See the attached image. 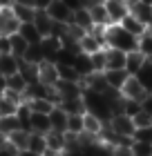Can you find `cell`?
<instances>
[{
	"mask_svg": "<svg viewBox=\"0 0 152 156\" xmlns=\"http://www.w3.org/2000/svg\"><path fill=\"white\" fill-rule=\"evenodd\" d=\"M125 2H128V7H130V5H134V2H139V0H125Z\"/></svg>",
	"mask_w": 152,
	"mask_h": 156,
	"instance_id": "obj_51",
	"label": "cell"
},
{
	"mask_svg": "<svg viewBox=\"0 0 152 156\" xmlns=\"http://www.w3.org/2000/svg\"><path fill=\"white\" fill-rule=\"evenodd\" d=\"M72 25L81 27L83 31H90V29H92L94 25H92V16H90V9H87V7H81V9H76V11H74Z\"/></svg>",
	"mask_w": 152,
	"mask_h": 156,
	"instance_id": "obj_24",
	"label": "cell"
},
{
	"mask_svg": "<svg viewBox=\"0 0 152 156\" xmlns=\"http://www.w3.org/2000/svg\"><path fill=\"white\" fill-rule=\"evenodd\" d=\"M90 60H92V67H94V72H96V74H103V72H105V49L92 54Z\"/></svg>",
	"mask_w": 152,
	"mask_h": 156,
	"instance_id": "obj_39",
	"label": "cell"
},
{
	"mask_svg": "<svg viewBox=\"0 0 152 156\" xmlns=\"http://www.w3.org/2000/svg\"><path fill=\"white\" fill-rule=\"evenodd\" d=\"M90 16H92V25L94 27H110V16L105 11V5H96V7H90Z\"/></svg>",
	"mask_w": 152,
	"mask_h": 156,
	"instance_id": "obj_23",
	"label": "cell"
},
{
	"mask_svg": "<svg viewBox=\"0 0 152 156\" xmlns=\"http://www.w3.org/2000/svg\"><path fill=\"white\" fill-rule=\"evenodd\" d=\"M132 154L134 156H152V145L141 143V140H132Z\"/></svg>",
	"mask_w": 152,
	"mask_h": 156,
	"instance_id": "obj_40",
	"label": "cell"
},
{
	"mask_svg": "<svg viewBox=\"0 0 152 156\" xmlns=\"http://www.w3.org/2000/svg\"><path fill=\"white\" fill-rule=\"evenodd\" d=\"M13 5H20V7H34V9H38L36 7V0H13ZM11 5V7H13Z\"/></svg>",
	"mask_w": 152,
	"mask_h": 156,
	"instance_id": "obj_48",
	"label": "cell"
},
{
	"mask_svg": "<svg viewBox=\"0 0 152 156\" xmlns=\"http://www.w3.org/2000/svg\"><path fill=\"white\" fill-rule=\"evenodd\" d=\"M112 156H134L132 154V145H117V147H112Z\"/></svg>",
	"mask_w": 152,
	"mask_h": 156,
	"instance_id": "obj_43",
	"label": "cell"
},
{
	"mask_svg": "<svg viewBox=\"0 0 152 156\" xmlns=\"http://www.w3.org/2000/svg\"><path fill=\"white\" fill-rule=\"evenodd\" d=\"M45 11H47V16L52 18V23H56V25H72V18H74V11H72L63 0H49Z\"/></svg>",
	"mask_w": 152,
	"mask_h": 156,
	"instance_id": "obj_2",
	"label": "cell"
},
{
	"mask_svg": "<svg viewBox=\"0 0 152 156\" xmlns=\"http://www.w3.org/2000/svg\"><path fill=\"white\" fill-rule=\"evenodd\" d=\"M105 47L110 49H119L123 54H130V51H136L139 49V38L128 34L121 25H110L105 29Z\"/></svg>",
	"mask_w": 152,
	"mask_h": 156,
	"instance_id": "obj_1",
	"label": "cell"
},
{
	"mask_svg": "<svg viewBox=\"0 0 152 156\" xmlns=\"http://www.w3.org/2000/svg\"><path fill=\"white\" fill-rule=\"evenodd\" d=\"M103 78H105V83H107V87H110V89L121 91V87L125 85V80L130 78V74L125 72V69H105Z\"/></svg>",
	"mask_w": 152,
	"mask_h": 156,
	"instance_id": "obj_8",
	"label": "cell"
},
{
	"mask_svg": "<svg viewBox=\"0 0 152 156\" xmlns=\"http://www.w3.org/2000/svg\"><path fill=\"white\" fill-rule=\"evenodd\" d=\"M27 49H29V42L20 36V34H13V36H9V54H13L16 58H23Z\"/></svg>",
	"mask_w": 152,
	"mask_h": 156,
	"instance_id": "obj_25",
	"label": "cell"
},
{
	"mask_svg": "<svg viewBox=\"0 0 152 156\" xmlns=\"http://www.w3.org/2000/svg\"><path fill=\"white\" fill-rule=\"evenodd\" d=\"M58 107H63L67 116H72V114H85V103H83V98H72V101H63V103H58Z\"/></svg>",
	"mask_w": 152,
	"mask_h": 156,
	"instance_id": "obj_31",
	"label": "cell"
},
{
	"mask_svg": "<svg viewBox=\"0 0 152 156\" xmlns=\"http://www.w3.org/2000/svg\"><path fill=\"white\" fill-rule=\"evenodd\" d=\"M0 54H9V38L0 36Z\"/></svg>",
	"mask_w": 152,
	"mask_h": 156,
	"instance_id": "obj_47",
	"label": "cell"
},
{
	"mask_svg": "<svg viewBox=\"0 0 152 156\" xmlns=\"http://www.w3.org/2000/svg\"><path fill=\"white\" fill-rule=\"evenodd\" d=\"M130 13H132L136 20H141L146 27L152 25V5L143 2V0H139V2H134V5H130Z\"/></svg>",
	"mask_w": 152,
	"mask_h": 156,
	"instance_id": "obj_12",
	"label": "cell"
},
{
	"mask_svg": "<svg viewBox=\"0 0 152 156\" xmlns=\"http://www.w3.org/2000/svg\"><path fill=\"white\" fill-rule=\"evenodd\" d=\"M7 143H9V145H11L18 154L27 152V143H29V132H27V129H16V132H11L9 136H7Z\"/></svg>",
	"mask_w": 152,
	"mask_h": 156,
	"instance_id": "obj_14",
	"label": "cell"
},
{
	"mask_svg": "<svg viewBox=\"0 0 152 156\" xmlns=\"http://www.w3.org/2000/svg\"><path fill=\"white\" fill-rule=\"evenodd\" d=\"M11 9H13V13H16V18L20 20V25H23V23H32V20H34V13H36L34 7H20V5H13Z\"/></svg>",
	"mask_w": 152,
	"mask_h": 156,
	"instance_id": "obj_37",
	"label": "cell"
},
{
	"mask_svg": "<svg viewBox=\"0 0 152 156\" xmlns=\"http://www.w3.org/2000/svg\"><path fill=\"white\" fill-rule=\"evenodd\" d=\"M105 11H107V16H110V23L119 25L130 13V7H128L125 0H105Z\"/></svg>",
	"mask_w": 152,
	"mask_h": 156,
	"instance_id": "obj_7",
	"label": "cell"
},
{
	"mask_svg": "<svg viewBox=\"0 0 152 156\" xmlns=\"http://www.w3.org/2000/svg\"><path fill=\"white\" fill-rule=\"evenodd\" d=\"M34 27L38 29V34L43 38H47L49 34H52V27H54V23H52V18L47 16V11L45 9H36V13H34Z\"/></svg>",
	"mask_w": 152,
	"mask_h": 156,
	"instance_id": "obj_11",
	"label": "cell"
},
{
	"mask_svg": "<svg viewBox=\"0 0 152 156\" xmlns=\"http://www.w3.org/2000/svg\"><path fill=\"white\" fill-rule=\"evenodd\" d=\"M49 127L54 132H67V114H65L63 107H56L49 112Z\"/></svg>",
	"mask_w": 152,
	"mask_h": 156,
	"instance_id": "obj_19",
	"label": "cell"
},
{
	"mask_svg": "<svg viewBox=\"0 0 152 156\" xmlns=\"http://www.w3.org/2000/svg\"><path fill=\"white\" fill-rule=\"evenodd\" d=\"M78 49H81L83 54H87V56H92V54H96V51H101V49H105V45L101 42L94 34H85V36L81 38V42H78Z\"/></svg>",
	"mask_w": 152,
	"mask_h": 156,
	"instance_id": "obj_17",
	"label": "cell"
},
{
	"mask_svg": "<svg viewBox=\"0 0 152 156\" xmlns=\"http://www.w3.org/2000/svg\"><path fill=\"white\" fill-rule=\"evenodd\" d=\"M119 25H121V27H123V29H125L128 34H132V36H136V38H141L143 34L148 31V27L143 25L141 20H136V18L132 16V13H128V16L123 18V20H121Z\"/></svg>",
	"mask_w": 152,
	"mask_h": 156,
	"instance_id": "obj_18",
	"label": "cell"
},
{
	"mask_svg": "<svg viewBox=\"0 0 152 156\" xmlns=\"http://www.w3.org/2000/svg\"><path fill=\"white\" fill-rule=\"evenodd\" d=\"M136 78H139V83L143 85V89H146L148 94H152V65H148V60H146V65L139 69Z\"/></svg>",
	"mask_w": 152,
	"mask_h": 156,
	"instance_id": "obj_34",
	"label": "cell"
},
{
	"mask_svg": "<svg viewBox=\"0 0 152 156\" xmlns=\"http://www.w3.org/2000/svg\"><path fill=\"white\" fill-rule=\"evenodd\" d=\"M125 56L119 49L105 47V69H125Z\"/></svg>",
	"mask_w": 152,
	"mask_h": 156,
	"instance_id": "obj_16",
	"label": "cell"
},
{
	"mask_svg": "<svg viewBox=\"0 0 152 156\" xmlns=\"http://www.w3.org/2000/svg\"><path fill=\"white\" fill-rule=\"evenodd\" d=\"M16 129H23V125H20V120L16 116H2L0 118V132L5 134V136H9L11 132Z\"/></svg>",
	"mask_w": 152,
	"mask_h": 156,
	"instance_id": "obj_35",
	"label": "cell"
},
{
	"mask_svg": "<svg viewBox=\"0 0 152 156\" xmlns=\"http://www.w3.org/2000/svg\"><path fill=\"white\" fill-rule=\"evenodd\" d=\"M63 2L67 5L72 11H76V9H81V7H85V0H63Z\"/></svg>",
	"mask_w": 152,
	"mask_h": 156,
	"instance_id": "obj_45",
	"label": "cell"
},
{
	"mask_svg": "<svg viewBox=\"0 0 152 156\" xmlns=\"http://www.w3.org/2000/svg\"><path fill=\"white\" fill-rule=\"evenodd\" d=\"M0 156H20L16 150H13V147L9 145V143H5L2 147H0Z\"/></svg>",
	"mask_w": 152,
	"mask_h": 156,
	"instance_id": "obj_44",
	"label": "cell"
},
{
	"mask_svg": "<svg viewBox=\"0 0 152 156\" xmlns=\"http://www.w3.org/2000/svg\"><path fill=\"white\" fill-rule=\"evenodd\" d=\"M141 109H143V112H148V114L152 116V94H148L146 98H143V103H141Z\"/></svg>",
	"mask_w": 152,
	"mask_h": 156,
	"instance_id": "obj_46",
	"label": "cell"
},
{
	"mask_svg": "<svg viewBox=\"0 0 152 156\" xmlns=\"http://www.w3.org/2000/svg\"><path fill=\"white\" fill-rule=\"evenodd\" d=\"M132 120H134V127H136V129H141V127H150V125H152V116L148 114V112H143V109H141Z\"/></svg>",
	"mask_w": 152,
	"mask_h": 156,
	"instance_id": "obj_42",
	"label": "cell"
},
{
	"mask_svg": "<svg viewBox=\"0 0 152 156\" xmlns=\"http://www.w3.org/2000/svg\"><path fill=\"white\" fill-rule=\"evenodd\" d=\"M148 96V91L143 89V85L139 83L136 76H130L125 85L121 87V98L123 101H134V103H143V98Z\"/></svg>",
	"mask_w": 152,
	"mask_h": 156,
	"instance_id": "obj_4",
	"label": "cell"
},
{
	"mask_svg": "<svg viewBox=\"0 0 152 156\" xmlns=\"http://www.w3.org/2000/svg\"><path fill=\"white\" fill-rule=\"evenodd\" d=\"M143 2H148V5H152V0H143Z\"/></svg>",
	"mask_w": 152,
	"mask_h": 156,
	"instance_id": "obj_53",
	"label": "cell"
},
{
	"mask_svg": "<svg viewBox=\"0 0 152 156\" xmlns=\"http://www.w3.org/2000/svg\"><path fill=\"white\" fill-rule=\"evenodd\" d=\"M72 67H74L76 74L81 76V80H83V78H87V76H92V74H96V72H94V67H92L90 56L83 54V51H78V54L74 56V62H72Z\"/></svg>",
	"mask_w": 152,
	"mask_h": 156,
	"instance_id": "obj_10",
	"label": "cell"
},
{
	"mask_svg": "<svg viewBox=\"0 0 152 156\" xmlns=\"http://www.w3.org/2000/svg\"><path fill=\"white\" fill-rule=\"evenodd\" d=\"M25 103L29 105V109L34 112V114H47V116H49V112L56 107V105L49 103L47 98H32V101H25Z\"/></svg>",
	"mask_w": 152,
	"mask_h": 156,
	"instance_id": "obj_27",
	"label": "cell"
},
{
	"mask_svg": "<svg viewBox=\"0 0 152 156\" xmlns=\"http://www.w3.org/2000/svg\"><path fill=\"white\" fill-rule=\"evenodd\" d=\"M52 129L49 127V116L47 114H34L32 112V116H29V123H27V132H34V134H45Z\"/></svg>",
	"mask_w": 152,
	"mask_h": 156,
	"instance_id": "obj_13",
	"label": "cell"
},
{
	"mask_svg": "<svg viewBox=\"0 0 152 156\" xmlns=\"http://www.w3.org/2000/svg\"><path fill=\"white\" fill-rule=\"evenodd\" d=\"M18 67H20V58H16L13 54H0V74L5 78L18 74Z\"/></svg>",
	"mask_w": 152,
	"mask_h": 156,
	"instance_id": "obj_15",
	"label": "cell"
},
{
	"mask_svg": "<svg viewBox=\"0 0 152 156\" xmlns=\"http://www.w3.org/2000/svg\"><path fill=\"white\" fill-rule=\"evenodd\" d=\"M20 60L32 62V65H40V62H45V54H43V47H40V45H29V49L25 51V56H23Z\"/></svg>",
	"mask_w": 152,
	"mask_h": 156,
	"instance_id": "obj_30",
	"label": "cell"
},
{
	"mask_svg": "<svg viewBox=\"0 0 152 156\" xmlns=\"http://www.w3.org/2000/svg\"><path fill=\"white\" fill-rule=\"evenodd\" d=\"M27 152L34 154V156H43L47 152V140L43 134H34L29 132V143H27Z\"/></svg>",
	"mask_w": 152,
	"mask_h": 156,
	"instance_id": "obj_22",
	"label": "cell"
},
{
	"mask_svg": "<svg viewBox=\"0 0 152 156\" xmlns=\"http://www.w3.org/2000/svg\"><path fill=\"white\" fill-rule=\"evenodd\" d=\"M18 74L27 80V85L32 83H38V65H32V62H25L20 60V67H18Z\"/></svg>",
	"mask_w": 152,
	"mask_h": 156,
	"instance_id": "obj_28",
	"label": "cell"
},
{
	"mask_svg": "<svg viewBox=\"0 0 152 156\" xmlns=\"http://www.w3.org/2000/svg\"><path fill=\"white\" fill-rule=\"evenodd\" d=\"M13 0H0V7H11Z\"/></svg>",
	"mask_w": 152,
	"mask_h": 156,
	"instance_id": "obj_50",
	"label": "cell"
},
{
	"mask_svg": "<svg viewBox=\"0 0 152 156\" xmlns=\"http://www.w3.org/2000/svg\"><path fill=\"white\" fill-rule=\"evenodd\" d=\"M107 127L117 134V136L121 138H132L134 136V132H136V127H134V120L125 116V114H117V116H112L110 118V123H107Z\"/></svg>",
	"mask_w": 152,
	"mask_h": 156,
	"instance_id": "obj_3",
	"label": "cell"
},
{
	"mask_svg": "<svg viewBox=\"0 0 152 156\" xmlns=\"http://www.w3.org/2000/svg\"><path fill=\"white\" fill-rule=\"evenodd\" d=\"M20 29V20L16 18L11 7H0V36H13Z\"/></svg>",
	"mask_w": 152,
	"mask_h": 156,
	"instance_id": "obj_5",
	"label": "cell"
},
{
	"mask_svg": "<svg viewBox=\"0 0 152 156\" xmlns=\"http://www.w3.org/2000/svg\"><path fill=\"white\" fill-rule=\"evenodd\" d=\"M136 51H141L146 58H148V56H152V31H150V29L139 38V49H136Z\"/></svg>",
	"mask_w": 152,
	"mask_h": 156,
	"instance_id": "obj_38",
	"label": "cell"
},
{
	"mask_svg": "<svg viewBox=\"0 0 152 156\" xmlns=\"http://www.w3.org/2000/svg\"><path fill=\"white\" fill-rule=\"evenodd\" d=\"M25 89H27V80L20 74H13L7 78V91H13V94H20L25 98Z\"/></svg>",
	"mask_w": 152,
	"mask_h": 156,
	"instance_id": "obj_29",
	"label": "cell"
},
{
	"mask_svg": "<svg viewBox=\"0 0 152 156\" xmlns=\"http://www.w3.org/2000/svg\"><path fill=\"white\" fill-rule=\"evenodd\" d=\"M16 109H18V103H13L7 94L0 96V118L2 116H16Z\"/></svg>",
	"mask_w": 152,
	"mask_h": 156,
	"instance_id": "obj_36",
	"label": "cell"
},
{
	"mask_svg": "<svg viewBox=\"0 0 152 156\" xmlns=\"http://www.w3.org/2000/svg\"><path fill=\"white\" fill-rule=\"evenodd\" d=\"M105 125H107V123H103V120H98L96 116L87 114V112L83 114V127H85V129H83V134H85V136H90V138H98Z\"/></svg>",
	"mask_w": 152,
	"mask_h": 156,
	"instance_id": "obj_9",
	"label": "cell"
},
{
	"mask_svg": "<svg viewBox=\"0 0 152 156\" xmlns=\"http://www.w3.org/2000/svg\"><path fill=\"white\" fill-rule=\"evenodd\" d=\"M61 80V76H58V67H56V62H40L38 65V83L40 85H45V87H56Z\"/></svg>",
	"mask_w": 152,
	"mask_h": 156,
	"instance_id": "obj_6",
	"label": "cell"
},
{
	"mask_svg": "<svg viewBox=\"0 0 152 156\" xmlns=\"http://www.w3.org/2000/svg\"><path fill=\"white\" fill-rule=\"evenodd\" d=\"M143 65H146V56H143L141 51H130L125 56V72L130 76H136Z\"/></svg>",
	"mask_w": 152,
	"mask_h": 156,
	"instance_id": "obj_21",
	"label": "cell"
},
{
	"mask_svg": "<svg viewBox=\"0 0 152 156\" xmlns=\"http://www.w3.org/2000/svg\"><path fill=\"white\" fill-rule=\"evenodd\" d=\"M45 140H47V150L54 152V154H61L65 150V132H54L49 129L45 134Z\"/></svg>",
	"mask_w": 152,
	"mask_h": 156,
	"instance_id": "obj_20",
	"label": "cell"
},
{
	"mask_svg": "<svg viewBox=\"0 0 152 156\" xmlns=\"http://www.w3.org/2000/svg\"><path fill=\"white\" fill-rule=\"evenodd\" d=\"M132 140H141V143H150L152 145V125L150 127H141V129L134 132Z\"/></svg>",
	"mask_w": 152,
	"mask_h": 156,
	"instance_id": "obj_41",
	"label": "cell"
},
{
	"mask_svg": "<svg viewBox=\"0 0 152 156\" xmlns=\"http://www.w3.org/2000/svg\"><path fill=\"white\" fill-rule=\"evenodd\" d=\"M56 67H58V76H61V80H65V83H81V76L76 74V69L72 67V65L56 62Z\"/></svg>",
	"mask_w": 152,
	"mask_h": 156,
	"instance_id": "obj_32",
	"label": "cell"
},
{
	"mask_svg": "<svg viewBox=\"0 0 152 156\" xmlns=\"http://www.w3.org/2000/svg\"><path fill=\"white\" fill-rule=\"evenodd\" d=\"M18 34L29 42V45H40V40H43V36L38 34V29L34 27V23H23V25H20V29H18Z\"/></svg>",
	"mask_w": 152,
	"mask_h": 156,
	"instance_id": "obj_26",
	"label": "cell"
},
{
	"mask_svg": "<svg viewBox=\"0 0 152 156\" xmlns=\"http://www.w3.org/2000/svg\"><path fill=\"white\" fill-rule=\"evenodd\" d=\"M5 91H7V78H5L2 74H0V96H2Z\"/></svg>",
	"mask_w": 152,
	"mask_h": 156,
	"instance_id": "obj_49",
	"label": "cell"
},
{
	"mask_svg": "<svg viewBox=\"0 0 152 156\" xmlns=\"http://www.w3.org/2000/svg\"><path fill=\"white\" fill-rule=\"evenodd\" d=\"M146 60H148V65H152V56H148V58H146Z\"/></svg>",
	"mask_w": 152,
	"mask_h": 156,
	"instance_id": "obj_52",
	"label": "cell"
},
{
	"mask_svg": "<svg viewBox=\"0 0 152 156\" xmlns=\"http://www.w3.org/2000/svg\"><path fill=\"white\" fill-rule=\"evenodd\" d=\"M83 114H72L67 116V132L65 134H72V136H81L83 134Z\"/></svg>",
	"mask_w": 152,
	"mask_h": 156,
	"instance_id": "obj_33",
	"label": "cell"
}]
</instances>
